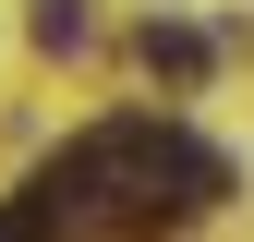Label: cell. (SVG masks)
I'll return each mask as SVG.
<instances>
[{
  "instance_id": "7a4b0ae2",
  "label": "cell",
  "mask_w": 254,
  "mask_h": 242,
  "mask_svg": "<svg viewBox=\"0 0 254 242\" xmlns=\"http://www.w3.org/2000/svg\"><path fill=\"white\" fill-rule=\"evenodd\" d=\"M24 24H37V49H61V60H73L85 37H97V12H85V0H37Z\"/></svg>"
},
{
  "instance_id": "6da1fadb",
  "label": "cell",
  "mask_w": 254,
  "mask_h": 242,
  "mask_svg": "<svg viewBox=\"0 0 254 242\" xmlns=\"http://www.w3.org/2000/svg\"><path fill=\"white\" fill-rule=\"evenodd\" d=\"M206 60H218V49L194 37V24H145V73H170V85H194Z\"/></svg>"
},
{
  "instance_id": "3957f363",
  "label": "cell",
  "mask_w": 254,
  "mask_h": 242,
  "mask_svg": "<svg viewBox=\"0 0 254 242\" xmlns=\"http://www.w3.org/2000/svg\"><path fill=\"white\" fill-rule=\"evenodd\" d=\"M0 242H49L37 218H24V194H12V206H0Z\"/></svg>"
}]
</instances>
